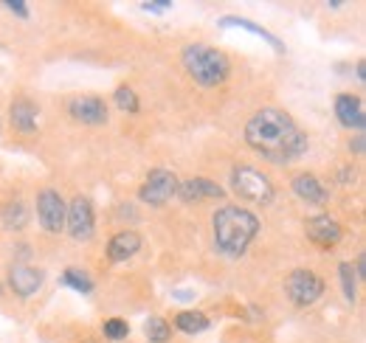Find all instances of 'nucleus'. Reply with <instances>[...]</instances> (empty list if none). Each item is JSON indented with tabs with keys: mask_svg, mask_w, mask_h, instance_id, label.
I'll return each mask as SVG.
<instances>
[{
	"mask_svg": "<svg viewBox=\"0 0 366 343\" xmlns=\"http://www.w3.org/2000/svg\"><path fill=\"white\" fill-rule=\"evenodd\" d=\"M220 25L223 28H245V31H251V34H256V37H262L276 54H285V45H282V40H276L268 28H262V25H256V23H251V20H240V17H223L220 20Z\"/></svg>",
	"mask_w": 366,
	"mask_h": 343,
	"instance_id": "f3484780",
	"label": "nucleus"
},
{
	"mask_svg": "<svg viewBox=\"0 0 366 343\" xmlns=\"http://www.w3.org/2000/svg\"><path fill=\"white\" fill-rule=\"evenodd\" d=\"M304 231H307V236H310L316 245H324V248L338 245V242L344 239V228H341L330 214H319V217L307 220Z\"/></svg>",
	"mask_w": 366,
	"mask_h": 343,
	"instance_id": "9d476101",
	"label": "nucleus"
},
{
	"mask_svg": "<svg viewBox=\"0 0 366 343\" xmlns=\"http://www.w3.org/2000/svg\"><path fill=\"white\" fill-rule=\"evenodd\" d=\"M102 332H105V338H110V341H124V338L130 335V327H127V321H122V318H110V321H105Z\"/></svg>",
	"mask_w": 366,
	"mask_h": 343,
	"instance_id": "b1692460",
	"label": "nucleus"
},
{
	"mask_svg": "<svg viewBox=\"0 0 366 343\" xmlns=\"http://www.w3.org/2000/svg\"><path fill=\"white\" fill-rule=\"evenodd\" d=\"M62 284H68V287H74V290H79V293H91V290H93V281H91L82 270H76V267H68V270L62 273Z\"/></svg>",
	"mask_w": 366,
	"mask_h": 343,
	"instance_id": "412c9836",
	"label": "nucleus"
},
{
	"mask_svg": "<svg viewBox=\"0 0 366 343\" xmlns=\"http://www.w3.org/2000/svg\"><path fill=\"white\" fill-rule=\"evenodd\" d=\"M355 76H358V82H364V79H366V65H364V62H358V68H355Z\"/></svg>",
	"mask_w": 366,
	"mask_h": 343,
	"instance_id": "c756f323",
	"label": "nucleus"
},
{
	"mask_svg": "<svg viewBox=\"0 0 366 343\" xmlns=\"http://www.w3.org/2000/svg\"><path fill=\"white\" fill-rule=\"evenodd\" d=\"M285 293L296 307H307L324 293V281L313 270H293L285 279Z\"/></svg>",
	"mask_w": 366,
	"mask_h": 343,
	"instance_id": "39448f33",
	"label": "nucleus"
},
{
	"mask_svg": "<svg viewBox=\"0 0 366 343\" xmlns=\"http://www.w3.org/2000/svg\"><path fill=\"white\" fill-rule=\"evenodd\" d=\"M65 228L76 242H88L96 231V220H93V206L88 197H74L68 211H65Z\"/></svg>",
	"mask_w": 366,
	"mask_h": 343,
	"instance_id": "6e6552de",
	"label": "nucleus"
},
{
	"mask_svg": "<svg viewBox=\"0 0 366 343\" xmlns=\"http://www.w3.org/2000/svg\"><path fill=\"white\" fill-rule=\"evenodd\" d=\"M364 146H366V141H364V135H358L355 141H350V149L355 152V155H364Z\"/></svg>",
	"mask_w": 366,
	"mask_h": 343,
	"instance_id": "bb28decb",
	"label": "nucleus"
},
{
	"mask_svg": "<svg viewBox=\"0 0 366 343\" xmlns=\"http://www.w3.org/2000/svg\"><path fill=\"white\" fill-rule=\"evenodd\" d=\"M231 189L234 194H240L248 203H259V206H268L273 200V186L270 180L256 172L253 166H237L231 172Z\"/></svg>",
	"mask_w": 366,
	"mask_h": 343,
	"instance_id": "20e7f679",
	"label": "nucleus"
},
{
	"mask_svg": "<svg viewBox=\"0 0 366 343\" xmlns=\"http://www.w3.org/2000/svg\"><path fill=\"white\" fill-rule=\"evenodd\" d=\"M175 192H178V178H175V172H169V169H152L138 194H141V200L149 203V206H164V203H169V200L175 197Z\"/></svg>",
	"mask_w": 366,
	"mask_h": 343,
	"instance_id": "423d86ee",
	"label": "nucleus"
},
{
	"mask_svg": "<svg viewBox=\"0 0 366 343\" xmlns=\"http://www.w3.org/2000/svg\"><path fill=\"white\" fill-rule=\"evenodd\" d=\"M215 248L223 253V256H243L251 245V239L256 236L259 231V217L248 209L240 206H223L217 214H215Z\"/></svg>",
	"mask_w": 366,
	"mask_h": 343,
	"instance_id": "f03ea898",
	"label": "nucleus"
},
{
	"mask_svg": "<svg viewBox=\"0 0 366 343\" xmlns=\"http://www.w3.org/2000/svg\"><path fill=\"white\" fill-rule=\"evenodd\" d=\"M172 8V3L169 0H161V3H144V11H152V14H164V11H169Z\"/></svg>",
	"mask_w": 366,
	"mask_h": 343,
	"instance_id": "a878e982",
	"label": "nucleus"
},
{
	"mask_svg": "<svg viewBox=\"0 0 366 343\" xmlns=\"http://www.w3.org/2000/svg\"><path fill=\"white\" fill-rule=\"evenodd\" d=\"M181 57H183V65H186L189 76L200 88H217L229 76V59H226V54L217 51V48H212V45H200V42L186 45Z\"/></svg>",
	"mask_w": 366,
	"mask_h": 343,
	"instance_id": "7ed1b4c3",
	"label": "nucleus"
},
{
	"mask_svg": "<svg viewBox=\"0 0 366 343\" xmlns=\"http://www.w3.org/2000/svg\"><path fill=\"white\" fill-rule=\"evenodd\" d=\"M338 180H341V183H353V180H355V169H341Z\"/></svg>",
	"mask_w": 366,
	"mask_h": 343,
	"instance_id": "cd10ccee",
	"label": "nucleus"
},
{
	"mask_svg": "<svg viewBox=\"0 0 366 343\" xmlns=\"http://www.w3.org/2000/svg\"><path fill=\"white\" fill-rule=\"evenodd\" d=\"M355 267H358V279H366V256L364 253L358 256V264H355Z\"/></svg>",
	"mask_w": 366,
	"mask_h": 343,
	"instance_id": "c85d7f7f",
	"label": "nucleus"
},
{
	"mask_svg": "<svg viewBox=\"0 0 366 343\" xmlns=\"http://www.w3.org/2000/svg\"><path fill=\"white\" fill-rule=\"evenodd\" d=\"M175 330L186 332V335H195V332L209 330V318L203 313H198V310H183V313L175 315Z\"/></svg>",
	"mask_w": 366,
	"mask_h": 343,
	"instance_id": "a211bd4d",
	"label": "nucleus"
},
{
	"mask_svg": "<svg viewBox=\"0 0 366 343\" xmlns=\"http://www.w3.org/2000/svg\"><path fill=\"white\" fill-rule=\"evenodd\" d=\"M138 248H141V236H138L135 231H122V233H116V236L110 239L108 256H110L113 262H127L130 256L138 253Z\"/></svg>",
	"mask_w": 366,
	"mask_h": 343,
	"instance_id": "2eb2a0df",
	"label": "nucleus"
},
{
	"mask_svg": "<svg viewBox=\"0 0 366 343\" xmlns=\"http://www.w3.org/2000/svg\"><path fill=\"white\" fill-rule=\"evenodd\" d=\"M8 287H11L17 296L28 298V296H34V293L42 287V273H40L37 267H28V264H14V267L8 270Z\"/></svg>",
	"mask_w": 366,
	"mask_h": 343,
	"instance_id": "9b49d317",
	"label": "nucleus"
},
{
	"mask_svg": "<svg viewBox=\"0 0 366 343\" xmlns=\"http://www.w3.org/2000/svg\"><path fill=\"white\" fill-rule=\"evenodd\" d=\"M293 194H299L302 200H307V203H313V206H324V203H327L324 186L316 180V175H307V172L293 180Z\"/></svg>",
	"mask_w": 366,
	"mask_h": 343,
	"instance_id": "dca6fc26",
	"label": "nucleus"
},
{
	"mask_svg": "<svg viewBox=\"0 0 366 343\" xmlns=\"http://www.w3.org/2000/svg\"><path fill=\"white\" fill-rule=\"evenodd\" d=\"M68 113L74 115L76 121H82V124L102 127L108 121V105L99 96H76V99L68 102Z\"/></svg>",
	"mask_w": 366,
	"mask_h": 343,
	"instance_id": "1a4fd4ad",
	"label": "nucleus"
},
{
	"mask_svg": "<svg viewBox=\"0 0 366 343\" xmlns=\"http://www.w3.org/2000/svg\"><path fill=\"white\" fill-rule=\"evenodd\" d=\"M3 223H6V228H23V226L28 223V211H25V206H23L20 200L6 203V206H3Z\"/></svg>",
	"mask_w": 366,
	"mask_h": 343,
	"instance_id": "6ab92c4d",
	"label": "nucleus"
},
{
	"mask_svg": "<svg viewBox=\"0 0 366 343\" xmlns=\"http://www.w3.org/2000/svg\"><path fill=\"white\" fill-rule=\"evenodd\" d=\"M183 203H200V200H209V197H220L223 189L206 178H192V180H183L178 183V192H175Z\"/></svg>",
	"mask_w": 366,
	"mask_h": 343,
	"instance_id": "ddd939ff",
	"label": "nucleus"
},
{
	"mask_svg": "<svg viewBox=\"0 0 366 343\" xmlns=\"http://www.w3.org/2000/svg\"><path fill=\"white\" fill-rule=\"evenodd\" d=\"M0 293H3V287H0Z\"/></svg>",
	"mask_w": 366,
	"mask_h": 343,
	"instance_id": "2f4dec72",
	"label": "nucleus"
},
{
	"mask_svg": "<svg viewBox=\"0 0 366 343\" xmlns=\"http://www.w3.org/2000/svg\"><path fill=\"white\" fill-rule=\"evenodd\" d=\"M65 211H68V206L59 192L42 189L37 194V217H40V226L48 233H59L65 228Z\"/></svg>",
	"mask_w": 366,
	"mask_h": 343,
	"instance_id": "0eeeda50",
	"label": "nucleus"
},
{
	"mask_svg": "<svg viewBox=\"0 0 366 343\" xmlns=\"http://www.w3.org/2000/svg\"><path fill=\"white\" fill-rule=\"evenodd\" d=\"M144 332H147V341L149 343H166L172 338V327H169L164 318H158V315H152V318L144 324Z\"/></svg>",
	"mask_w": 366,
	"mask_h": 343,
	"instance_id": "aec40b11",
	"label": "nucleus"
},
{
	"mask_svg": "<svg viewBox=\"0 0 366 343\" xmlns=\"http://www.w3.org/2000/svg\"><path fill=\"white\" fill-rule=\"evenodd\" d=\"M113 102H116L122 110H127V113H138V96H135V91H132V88H127V85L116 88Z\"/></svg>",
	"mask_w": 366,
	"mask_h": 343,
	"instance_id": "5701e85b",
	"label": "nucleus"
},
{
	"mask_svg": "<svg viewBox=\"0 0 366 343\" xmlns=\"http://www.w3.org/2000/svg\"><path fill=\"white\" fill-rule=\"evenodd\" d=\"M3 6H6V8H8V11H14V14H17V17H23V20H25V17H28V6H25V3H23V0H6V3H3Z\"/></svg>",
	"mask_w": 366,
	"mask_h": 343,
	"instance_id": "393cba45",
	"label": "nucleus"
},
{
	"mask_svg": "<svg viewBox=\"0 0 366 343\" xmlns=\"http://www.w3.org/2000/svg\"><path fill=\"white\" fill-rule=\"evenodd\" d=\"M37 113H40V107L31 99H23V96L14 99L11 102V124H14V129L23 132V135H31L37 129Z\"/></svg>",
	"mask_w": 366,
	"mask_h": 343,
	"instance_id": "4468645a",
	"label": "nucleus"
},
{
	"mask_svg": "<svg viewBox=\"0 0 366 343\" xmlns=\"http://www.w3.org/2000/svg\"><path fill=\"white\" fill-rule=\"evenodd\" d=\"M338 276H341V287H344L347 301H355L358 279H355V273H353V264H350V262H341V264H338Z\"/></svg>",
	"mask_w": 366,
	"mask_h": 343,
	"instance_id": "4be33fe9",
	"label": "nucleus"
},
{
	"mask_svg": "<svg viewBox=\"0 0 366 343\" xmlns=\"http://www.w3.org/2000/svg\"><path fill=\"white\" fill-rule=\"evenodd\" d=\"M336 115H338V121H341L344 127L358 129V132L364 129L366 113H364V102H361L358 96H350V93L336 96Z\"/></svg>",
	"mask_w": 366,
	"mask_h": 343,
	"instance_id": "f8f14e48",
	"label": "nucleus"
},
{
	"mask_svg": "<svg viewBox=\"0 0 366 343\" xmlns=\"http://www.w3.org/2000/svg\"><path fill=\"white\" fill-rule=\"evenodd\" d=\"M172 296H175V298H183V301H186V298H192V293H186V290H181V293H172Z\"/></svg>",
	"mask_w": 366,
	"mask_h": 343,
	"instance_id": "7c9ffc66",
	"label": "nucleus"
},
{
	"mask_svg": "<svg viewBox=\"0 0 366 343\" xmlns=\"http://www.w3.org/2000/svg\"><path fill=\"white\" fill-rule=\"evenodd\" d=\"M245 141L251 149H256L270 163H293L302 158L310 146L307 135L299 129V124L276 107H262L245 124Z\"/></svg>",
	"mask_w": 366,
	"mask_h": 343,
	"instance_id": "f257e3e1",
	"label": "nucleus"
}]
</instances>
